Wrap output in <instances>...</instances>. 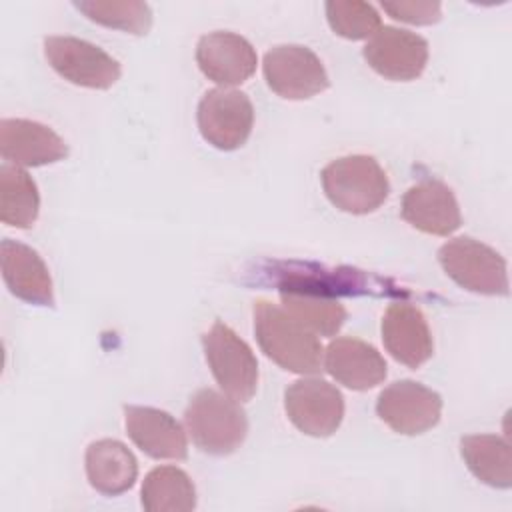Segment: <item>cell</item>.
Masks as SVG:
<instances>
[{
  "label": "cell",
  "instance_id": "cell-26",
  "mask_svg": "<svg viewBox=\"0 0 512 512\" xmlns=\"http://www.w3.org/2000/svg\"><path fill=\"white\" fill-rule=\"evenodd\" d=\"M384 12H388L394 20L406 22V24H416V26H428L436 24L442 18V6L440 2H382L380 4Z\"/></svg>",
  "mask_w": 512,
  "mask_h": 512
},
{
  "label": "cell",
  "instance_id": "cell-1",
  "mask_svg": "<svg viewBox=\"0 0 512 512\" xmlns=\"http://www.w3.org/2000/svg\"><path fill=\"white\" fill-rule=\"evenodd\" d=\"M254 336L260 350L280 368L294 374H316L324 364L320 338L270 300H256L252 308Z\"/></svg>",
  "mask_w": 512,
  "mask_h": 512
},
{
  "label": "cell",
  "instance_id": "cell-6",
  "mask_svg": "<svg viewBox=\"0 0 512 512\" xmlns=\"http://www.w3.org/2000/svg\"><path fill=\"white\" fill-rule=\"evenodd\" d=\"M44 56L60 78L82 88L108 90L122 74L116 58L76 36H46Z\"/></svg>",
  "mask_w": 512,
  "mask_h": 512
},
{
  "label": "cell",
  "instance_id": "cell-19",
  "mask_svg": "<svg viewBox=\"0 0 512 512\" xmlns=\"http://www.w3.org/2000/svg\"><path fill=\"white\" fill-rule=\"evenodd\" d=\"M86 478L104 496H120L138 478V460L130 448L112 438H102L86 448Z\"/></svg>",
  "mask_w": 512,
  "mask_h": 512
},
{
  "label": "cell",
  "instance_id": "cell-2",
  "mask_svg": "<svg viewBox=\"0 0 512 512\" xmlns=\"http://www.w3.org/2000/svg\"><path fill=\"white\" fill-rule=\"evenodd\" d=\"M184 426L196 448L210 456L236 452L248 434V418L240 402L212 388H202L190 398Z\"/></svg>",
  "mask_w": 512,
  "mask_h": 512
},
{
  "label": "cell",
  "instance_id": "cell-15",
  "mask_svg": "<svg viewBox=\"0 0 512 512\" xmlns=\"http://www.w3.org/2000/svg\"><path fill=\"white\" fill-rule=\"evenodd\" d=\"M124 428L130 440L154 460H186V430L166 410L152 406H124Z\"/></svg>",
  "mask_w": 512,
  "mask_h": 512
},
{
  "label": "cell",
  "instance_id": "cell-12",
  "mask_svg": "<svg viewBox=\"0 0 512 512\" xmlns=\"http://www.w3.org/2000/svg\"><path fill=\"white\" fill-rule=\"evenodd\" d=\"M196 64L208 80L220 84V88H228L246 82L256 72L258 56L244 36L216 30L198 40Z\"/></svg>",
  "mask_w": 512,
  "mask_h": 512
},
{
  "label": "cell",
  "instance_id": "cell-4",
  "mask_svg": "<svg viewBox=\"0 0 512 512\" xmlns=\"http://www.w3.org/2000/svg\"><path fill=\"white\" fill-rule=\"evenodd\" d=\"M438 262L446 276L468 292L484 296H508L510 292L502 254L472 236H458L442 244Z\"/></svg>",
  "mask_w": 512,
  "mask_h": 512
},
{
  "label": "cell",
  "instance_id": "cell-21",
  "mask_svg": "<svg viewBox=\"0 0 512 512\" xmlns=\"http://www.w3.org/2000/svg\"><path fill=\"white\" fill-rule=\"evenodd\" d=\"M460 454L468 470L482 484L500 490L512 486V454L506 438L496 434L462 436Z\"/></svg>",
  "mask_w": 512,
  "mask_h": 512
},
{
  "label": "cell",
  "instance_id": "cell-10",
  "mask_svg": "<svg viewBox=\"0 0 512 512\" xmlns=\"http://www.w3.org/2000/svg\"><path fill=\"white\" fill-rule=\"evenodd\" d=\"M376 414L394 432L418 436L440 422L442 396L420 382L396 380L378 394Z\"/></svg>",
  "mask_w": 512,
  "mask_h": 512
},
{
  "label": "cell",
  "instance_id": "cell-25",
  "mask_svg": "<svg viewBox=\"0 0 512 512\" xmlns=\"http://www.w3.org/2000/svg\"><path fill=\"white\" fill-rule=\"evenodd\" d=\"M324 10L332 32L346 40L370 38L382 26L380 14L368 2L330 0L324 4Z\"/></svg>",
  "mask_w": 512,
  "mask_h": 512
},
{
  "label": "cell",
  "instance_id": "cell-17",
  "mask_svg": "<svg viewBox=\"0 0 512 512\" xmlns=\"http://www.w3.org/2000/svg\"><path fill=\"white\" fill-rule=\"evenodd\" d=\"M0 266L12 296L34 306H54L50 270L32 246L4 238L0 244Z\"/></svg>",
  "mask_w": 512,
  "mask_h": 512
},
{
  "label": "cell",
  "instance_id": "cell-13",
  "mask_svg": "<svg viewBox=\"0 0 512 512\" xmlns=\"http://www.w3.org/2000/svg\"><path fill=\"white\" fill-rule=\"evenodd\" d=\"M402 218L416 230L432 236H450L462 224L458 200L442 180L426 178L402 196Z\"/></svg>",
  "mask_w": 512,
  "mask_h": 512
},
{
  "label": "cell",
  "instance_id": "cell-23",
  "mask_svg": "<svg viewBox=\"0 0 512 512\" xmlns=\"http://www.w3.org/2000/svg\"><path fill=\"white\" fill-rule=\"evenodd\" d=\"M40 212V194L34 178L14 164L0 166V220L6 226L28 230Z\"/></svg>",
  "mask_w": 512,
  "mask_h": 512
},
{
  "label": "cell",
  "instance_id": "cell-7",
  "mask_svg": "<svg viewBox=\"0 0 512 512\" xmlns=\"http://www.w3.org/2000/svg\"><path fill=\"white\" fill-rule=\"evenodd\" d=\"M268 88L284 100H308L330 86L322 60L302 44H278L264 54Z\"/></svg>",
  "mask_w": 512,
  "mask_h": 512
},
{
  "label": "cell",
  "instance_id": "cell-11",
  "mask_svg": "<svg viewBox=\"0 0 512 512\" xmlns=\"http://www.w3.org/2000/svg\"><path fill=\"white\" fill-rule=\"evenodd\" d=\"M366 64L386 80H416L428 64V42L410 30L380 26L362 48Z\"/></svg>",
  "mask_w": 512,
  "mask_h": 512
},
{
  "label": "cell",
  "instance_id": "cell-14",
  "mask_svg": "<svg viewBox=\"0 0 512 512\" xmlns=\"http://www.w3.org/2000/svg\"><path fill=\"white\" fill-rule=\"evenodd\" d=\"M382 342L390 356L416 370L434 354V340L422 310L410 302H392L382 316Z\"/></svg>",
  "mask_w": 512,
  "mask_h": 512
},
{
  "label": "cell",
  "instance_id": "cell-20",
  "mask_svg": "<svg viewBox=\"0 0 512 512\" xmlns=\"http://www.w3.org/2000/svg\"><path fill=\"white\" fill-rule=\"evenodd\" d=\"M278 290L282 308L316 336H334L348 316L344 304L330 292L294 282H280Z\"/></svg>",
  "mask_w": 512,
  "mask_h": 512
},
{
  "label": "cell",
  "instance_id": "cell-9",
  "mask_svg": "<svg viewBox=\"0 0 512 512\" xmlns=\"http://www.w3.org/2000/svg\"><path fill=\"white\" fill-rule=\"evenodd\" d=\"M288 420L306 436L328 438L344 418L342 392L322 378H300L284 390Z\"/></svg>",
  "mask_w": 512,
  "mask_h": 512
},
{
  "label": "cell",
  "instance_id": "cell-24",
  "mask_svg": "<svg viewBox=\"0 0 512 512\" xmlns=\"http://www.w3.org/2000/svg\"><path fill=\"white\" fill-rule=\"evenodd\" d=\"M74 8L100 26L134 36L148 34L152 26V10L140 0H74Z\"/></svg>",
  "mask_w": 512,
  "mask_h": 512
},
{
  "label": "cell",
  "instance_id": "cell-5",
  "mask_svg": "<svg viewBox=\"0 0 512 512\" xmlns=\"http://www.w3.org/2000/svg\"><path fill=\"white\" fill-rule=\"evenodd\" d=\"M202 348L222 392L238 402H248L258 388V360L252 348L220 320L202 334Z\"/></svg>",
  "mask_w": 512,
  "mask_h": 512
},
{
  "label": "cell",
  "instance_id": "cell-22",
  "mask_svg": "<svg viewBox=\"0 0 512 512\" xmlns=\"http://www.w3.org/2000/svg\"><path fill=\"white\" fill-rule=\"evenodd\" d=\"M140 502L148 512H190L196 508V488L182 468L156 466L142 482Z\"/></svg>",
  "mask_w": 512,
  "mask_h": 512
},
{
  "label": "cell",
  "instance_id": "cell-3",
  "mask_svg": "<svg viewBox=\"0 0 512 512\" xmlns=\"http://www.w3.org/2000/svg\"><path fill=\"white\" fill-rule=\"evenodd\" d=\"M322 190L328 202L354 216L378 210L388 194L390 182L374 156L350 154L332 160L320 172Z\"/></svg>",
  "mask_w": 512,
  "mask_h": 512
},
{
  "label": "cell",
  "instance_id": "cell-18",
  "mask_svg": "<svg viewBox=\"0 0 512 512\" xmlns=\"http://www.w3.org/2000/svg\"><path fill=\"white\" fill-rule=\"evenodd\" d=\"M384 356L368 342L354 336H338L324 350V370L342 386L364 392L384 382Z\"/></svg>",
  "mask_w": 512,
  "mask_h": 512
},
{
  "label": "cell",
  "instance_id": "cell-8",
  "mask_svg": "<svg viewBox=\"0 0 512 512\" xmlns=\"http://www.w3.org/2000/svg\"><path fill=\"white\" fill-rule=\"evenodd\" d=\"M196 122L200 136L222 152L246 144L254 126V106L248 94L234 88L208 90L198 102Z\"/></svg>",
  "mask_w": 512,
  "mask_h": 512
},
{
  "label": "cell",
  "instance_id": "cell-16",
  "mask_svg": "<svg viewBox=\"0 0 512 512\" xmlns=\"http://www.w3.org/2000/svg\"><path fill=\"white\" fill-rule=\"evenodd\" d=\"M0 154L14 166H46L68 156V144L46 124L28 118L0 120Z\"/></svg>",
  "mask_w": 512,
  "mask_h": 512
}]
</instances>
